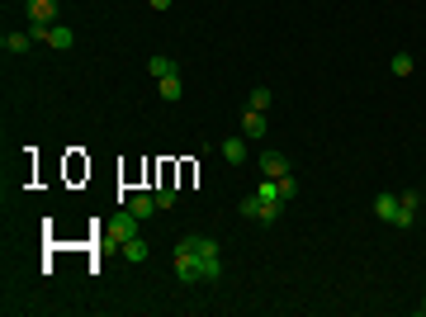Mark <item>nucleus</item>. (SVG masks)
Listing matches in <instances>:
<instances>
[{
	"mask_svg": "<svg viewBox=\"0 0 426 317\" xmlns=\"http://www.w3.org/2000/svg\"><path fill=\"white\" fill-rule=\"evenodd\" d=\"M171 265H176V280L180 284H218L223 280V256H194V251H171Z\"/></svg>",
	"mask_w": 426,
	"mask_h": 317,
	"instance_id": "obj_1",
	"label": "nucleus"
},
{
	"mask_svg": "<svg viewBox=\"0 0 426 317\" xmlns=\"http://www.w3.org/2000/svg\"><path fill=\"white\" fill-rule=\"evenodd\" d=\"M137 223H142V218H137L133 209H119V213H114V218L105 223V232H109L114 241H119V246H123L128 237H137Z\"/></svg>",
	"mask_w": 426,
	"mask_h": 317,
	"instance_id": "obj_2",
	"label": "nucleus"
},
{
	"mask_svg": "<svg viewBox=\"0 0 426 317\" xmlns=\"http://www.w3.org/2000/svg\"><path fill=\"white\" fill-rule=\"evenodd\" d=\"M266 128H270V123H266V109H251V105L241 109V137H246V142H261Z\"/></svg>",
	"mask_w": 426,
	"mask_h": 317,
	"instance_id": "obj_3",
	"label": "nucleus"
},
{
	"mask_svg": "<svg viewBox=\"0 0 426 317\" xmlns=\"http://www.w3.org/2000/svg\"><path fill=\"white\" fill-rule=\"evenodd\" d=\"M398 223H393V228H412V223H417V209H422V194H417V189H402L398 194Z\"/></svg>",
	"mask_w": 426,
	"mask_h": 317,
	"instance_id": "obj_4",
	"label": "nucleus"
},
{
	"mask_svg": "<svg viewBox=\"0 0 426 317\" xmlns=\"http://www.w3.org/2000/svg\"><path fill=\"white\" fill-rule=\"evenodd\" d=\"M398 194H393V189H384V194H379V199H374V218H379V223H389V228H393V223H398Z\"/></svg>",
	"mask_w": 426,
	"mask_h": 317,
	"instance_id": "obj_5",
	"label": "nucleus"
},
{
	"mask_svg": "<svg viewBox=\"0 0 426 317\" xmlns=\"http://www.w3.org/2000/svg\"><path fill=\"white\" fill-rule=\"evenodd\" d=\"M218 152H223L228 166H246V137H237V132H232V137H223V147H218Z\"/></svg>",
	"mask_w": 426,
	"mask_h": 317,
	"instance_id": "obj_6",
	"label": "nucleus"
},
{
	"mask_svg": "<svg viewBox=\"0 0 426 317\" xmlns=\"http://www.w3.org/2000/svg\"><path fill=\"white\" fill-rule=\"evenodd\" d=\"M261 175H266V180H280V175H289V161L280 157V152H261Z\"/></svg>",
	"mask_w": 426,
	"mask_h": 317,
	"instance_id": "obj_7",
	"label": "nucleus"
},
{
	"mask_svg": "<svg viewBox=\"0 0 426 317\" xmlns=\"http://www.w3.org/2000/svg\"><path fill=\"white\" fill-rule=\"evenodd\" d=\"M57 19V0H28V24H53Z\"/></svg>",
	"mask_w": 426,
	"mask_h": 317,
	"instance_id": "obj_8",
	"label": "nucleus"
},
{
	"mask_svg": "<svg viewBox=\"0 0 426 317\" xmlns=\"http://www.w3.org/2000/svg\"><path fill=\"white\" fill-rule=\"evenodd\" d=\"M147 256H152V246H147L142 237H128V241H123V261H128V265H142Z\"/></svg>",
	"mask_w": 426,
	"mask_h": 317,
	"instance_id": "obj_9",
	"label": "nucleus"
},
{
	"mask_svg": "<svg viewBox=\"0 0 426 317\" xmlns=\"http://www.w3.org/2000/svg\"><path fill=\"white\" fill-rule=\"evenodd\" d=\"M147 71H152V76H180V67H176V57H166V53H157L152 57V62H147Z\"/></svg>",
	"mask_w": 426,
	"mask_h": 317,
	"instance_id": "obj_10",
	"label": "nucleus"
},
{
	"mask_svg": "<svg viewBox=\"0 0 426 317\" xmlns=\"http://www.w3.org/2000/svg\"><path fill=\"white\" fill-rule=\"evenodd\" d=\"M0 48H5L10 57H19V53L33 48V38H28V33H5V38H0Z\"/></svg>",
	"mask_w": 426,
	"mask_h": 317,
	"instance_id": "obj_11",
	"label": "nucleus"
},
{
	"mask_svg": "<svg viewBox=\"0 0 426 317\" xmlns=\"http://www.w3.org/2000/svg\"><path fill=\"white\" fill-rule=\"evenodd\" d=\"M71 43H76V33H71L67 24H53V33H48V48H57V53H67Z\"/></svg>",
	"mask_w": 426,
	"mask_h": 317,
	"instance_id": "obj_12",
	"label": "nucleus"
},
{
	"mask_svg": "<svg viewBox=\"0 0 426 317\" xmlns=\"http://www.w3.org/2000/svg\"><path fill=\"white\" fill-rule=\"evenodd\" d=\"M128 209H133L137 218H152L161 204H157V194H133V199H128Z\"/></svg>",
	"mask_w": 426,
	"mask_h": 317,
	"instance_id": "obj_13",
	"label": "nucleus"
},
{
	"mask_svg": "<svg viewBox=\"0 0 426 317\" xmlns=\"http://www.w3.org/2000/svg\"><path fill=\"white\" fill-rule=\"evenodd\" d=\"M157 90H161V100H171V105H176V100L185 95V85H180V76H161V80H157Z\"/></svg>",
	"mask_w": 426,
	"mask_h": 317,
	"instance_id": "obj_14",
	"label": "nucleus"
},
{
	"mask_svg": "<svg viewBox=\"0 0 426 317\" xmlns=\"http://www.w3.org/2000/svg\"><path fill=\"white\" fill-rule=\"evenodd\" d=\"M246 105H251V109H270V105H275V90H270V85H256V90L246 95Z\"/></svg>",
	"mask_w": 426,
	"mask_h": 317,
	"instance_id": "obj_15",
	"label": "nucleus"
},
{
	"mask_svg": "<svg viewBox=\"0 0 426 317\" xmlns=\"http://www.w3.org/2000/svg\"><path fill=\"white\" fill-rule=\"evenodd\" d=\"M275 194H280L284 204H289L293 194H298V180H293V171H289V175H280V180H275Z\"/></svg>",
	"mask_w": 426,
	"mask_h": 317,
	"instance_id": "obj_16",
	"label": "nucleus"
},
{
	"mask_svg": "<svg viewBox=\"0 0 426 317\" xmlns=\"http://www.w3.org/2000/svg\"><path fill=\"white\" fill-rule=\"evenodd\" d=\"M389 67H393V76H412V67H417V62H412V53H393Z\"/></svg>",
	"mask_w": 426,
	"mask_h": 317,
	"instance_id": "obj_17",
	"label": "nucleus"
},
{
	"mask_svg": "<svg viewBox=\"0 0 426 317\" xmlns=\"http://www.w3.org/2000/svg\"><path fill=\"white\" fill-rule=\"evenodd\" d=\"M237 213L241 218H261V194H246V199L237 204Z\"/></svg>",
	"mask_w": 426,
	"mask_h": 317,
	"instance_id": "obj_18",
	"label": "nucleus"
},
{
	"mask_svg": "<svg viewBox=\"0 0 426 317\" xmlns=\"http://www.w3.org/2000/svg\"><path fill=\"white\" fill-rule=\"evenodd\" d=\"M48 33H53V24H28V38H33V43H48Z\"/></svg>",
	"mask_w": 426,
	"mask_h": 317,
	"instance_id": "obj_19",
	"label": "nucleus"
},
{
	"mask_svg": "<svg viewBox=\"0 0 426 317\" xmlns=\"http://www.w3.org/2000/svg\"><path fill=\"white\" fill-rule=\"evenodd\" d=\"M157 204H161V209H171V204H176V189L161 185V189H157Z\"/></svg>",
	"mask_w": 426,
	"mask_h": 317,
	"instance_id": "obj_20",
	"label": "nucleus"
},
{
	"mask_svg": "<svg viewBox=\"0 0 426 317\" xmlns=\"http://www.w3.org/2000/svg\"><path fill=\"white\" fill-rule=\"evenodd\" d=\"M147 5H152V10H157V15H166V10H171V5H176V0H147Z\"/></svg>",
	"mask_w": 426,
	"mask_h": 317,
	"instance_id": "obj_21",
	"label": "nucleus"
},
{
	"mask_svg": "<svg viewBox=\"0 0 426 317\" xmlns=\"http://www.w3.org/2000/svg\"><path fill=\"white\" fill-rule=\"evenodd\" d=\"M417 317H426V298H422V303H417Z\"/></svg>",
	"mask_w": 426,
	"mask_h": 317,
	"instance_id": "obj_22",
	"label": "nucleus"
}]
</instances>
